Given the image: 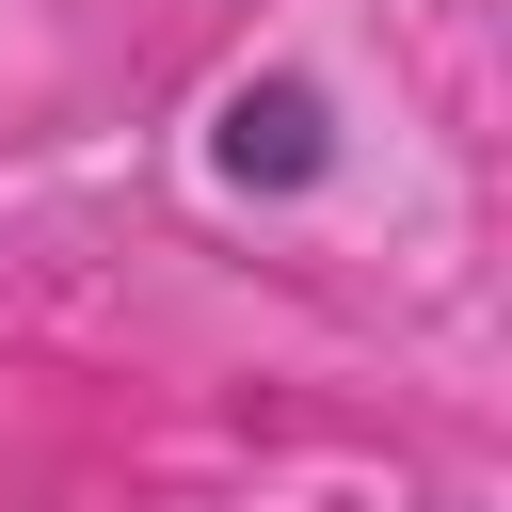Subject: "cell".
<instances>
[{
	"label": "cell",
	"mask_w": 512,
	"mask_h": 512,
	"mask_svg": "<svg viewBox=\"0 0 512 512\" xmlns=\"http://www.w3.org/2000/svg\"><path fill=\"white\" fill-rule=\"evenodd\" d=\"M336 160H352V144H336V96H320L304 64H256V80L208 96V176H224L240 208H304Z\"/></svg>",
	"instance_id": "obj_1"
}]
</instances>
